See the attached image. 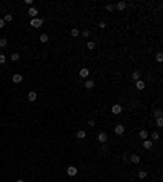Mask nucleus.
<instances>
[{
  "label": "nucleus",
  "mask_w": 163,
  "mask_h": 182,
  "mask_svg": "<svg viewBox=\"0 0 163 182\" xmlns=\"http://www.w3.org/2000/svg\"><path fill=\"white\" fill-rule=\"evenodd\" d=\"M111 112L116 114V116H117V114H121V112H122V106H121V104H113V107H111Z\"/></svg>",
  "instance_id": "nucleus-1"
},
{
  "label": "nucleus",
  "mask_w": 163,
  "mask_h": 182,
  "mask_svg": "<svg viewBox=\"0 0 163 182\" xmlns=\"http://www.w3.org/2000/svg\"><path fill=\"white\" fill-rule=\"evenodd\" d=\"M41 24H43V20L41 18H33L31 20V26L33 28H41Z\"/></svg>",
  "instance_id": "nucleus-2"
},
{
  "label": "nucleus",
  "mask_w": 163,
  "mask_h": 182,
  "mask_svg": "<svg viewBox=\"0 0 163 182\" xmlns=\"http://www.w3.org/2000/svg\"><path fill=\"white\" fill-rule=\"evenodd\" d=\"M124 125H121V124H117L116 127H114V133H116V135H122V133H124Z\"/></svg>",
  "instance_id": "nucleus-3"
},
{
  "label": "nucleus",
  "mask_w": 163,
  "mask_h": 182,
  "mask_svg": "<svg viewBox=\"0 0 163 182\" xmlns=\"http://www.w3.org/2000/svg\"><path fill=\"white\" fill-rule=\"evenodd\" d=\"M98 142H100V143H106V142H108V135H106L105 132H100L98 133Z\"/></svg>",
  "instance_id": "nucleus-4"
},
{
  "label": "nucleus",
  "mask_w": 163,
  "mask_h": 182,
  "mask_svg": "<svg viewBox=\"0 0 163 182\" xmlns=\"http://www.w3.org/2000/svg\"><path fill=\"white\" fill-rule=\"evenodd\" d=\"M28 15L31 16V18H38V8L29 7V10H28Z\"/></svg>",
  "instance_id": "nucleus-5"
},
{
  "label": "nucleus",
  "mask_w": 163,
  "mask_h": 182,
  "mask_svg": "<svg viewBox=\"0 0 163 182\" xmlns=\"http://www.w3.org/2000/svg\"><path fill=\"white\" fill-rule=\"evenodd\" d=\"M77 172H78V169L75 166H69V167H67V174H69V176H77Z\"/></svg>",
  "instance_id": "nucleus-6"
},
{
  "label": "nucleus",
  "mask_w": 163,
  "mask_h": 182,
  "mask_svg": "<svg viewBox=\"0 0 163 182\" xmlns=\"http://www.w3.org/2000/svg\"><path fill=\"white\" fill-rule=\"evenodd\" d=\"M12 80H13V83H21V81H23V77H21L20 73H15L12 77Z\"/></svg>",
  "instance_id": "nucleus-7"
},
{
  "label": "nucleus",
  "mask_w": 163,
  "mask_h": 182,
  "mask_svg": "<svg viewBox=\"0 0 163 182\" xmlns=\"http://www.w3.org/2000/svg\"><path fill=\"white\" fill-rule=\"evenodd\" d=\"M152 146H153V142H152V140H144V148H145V150H150V148Z\"/></svg>",
  "instance_id": "nucleus-8"
},
{
  "label": "nucleus",
  "mask_w": 163,
  "mask_h": 182,
  "mask_svg": "<svg viewBox=\"0 0 163 182\" xmlns=\"http://www.w3.org/2000/svg\"><path fill=\"white\" fill-rule=\"evenodd\" d=\"M85 88L86 89H93L95 88V81H93V80H86V81H85Z\"/></svg>",
  "instance_id": "nucleus-9"
},
{
  "label": "nucleus",
  "mask_w": 163,
  "mask_h": 182,
  "mask_svg": "<svg viewBox=\"0 0 163 182\" xmlns=\"http://www.w3.org/2000/svg\"><path fill=\"white\" fill-rule=\"evenodd\" d=\"M88 75H90V70L86 68V67H85V68H82V70H80V77H82V78H86Z\"/></svg>",
  "instance_id": "nucleus-10"
},
{
  "label": "nucleus",
  "mask_w": 163,
  "mask_h": 182,
  "mask_svg": "<svg viewBox=\"0 0 163 182\" xmlns=\"http://www.w3.org/2000/svg\"><path fill=\"white\" fill-rule=\"evenodd\" d=\"M75 137H77V138H85V137H86V132H85V130H77V133H75Z\"/></svg>",
  "instance_id": "nucleus-11"
},
{
  "label": "nucleus",
  "mask_w": 163,
  "mask_h": 182,
  "mask_svg": "<svg viewBox=\"0 0 163 182\" xmlns=\"http://www.w3.org/2000/svg\"><path fill=\"white\" fill-rule=\"evenodd\" d=\"M36 98H38V94H36V91H29V93H28V99L31 101H36Z\"/></svg>",
  "instance_id": "nucleus-12"
},
{
  "label": "nucleus",
  "mask_w": 163,
  "mask_h": 182,
  "mask_svg": "<svg viewBox=\"0 0 163 182\" xmlns=\"http://www.w3.org/2000/svg\"><path fill=\"white\" fill-rule=\"evenodd\" d=\"M139 135H140V138H142V140H147L148 138V132H147V130H140Z\"/></svg>",
  "instance_id": "nucleus-13"
},
{
  "label": "nucleus",
  "mask_w": 163,
  "mask_h": 182,
  "mask_svg": "<svg viewBox=\"0 0 163 182\" xmlns=\"http://www.w3.org/2000/svg\"><path fill=\"white\" fill-rule=\"evenodd\" d=\"M131 161H132V163H136V164H139V163H140V156H137V155H131Z\"/></svg>",
  "instance_id": "nucleus-14"
},
{
  "label": "nucleus",
  "mask_w": 163,
  "mask_h": 182,
  "mask_svg": "<svg viewBox=\"0 0 163 182\" xmlns=\"http://www.w3.org/2000/svg\"><path fill=\"white\" fill-rule=\"evenodd\" d=\"M86 47H88V50H93L95 47H96V42H95V41H88V42H86Z\"/></svg>",
  "instance_id": "nucleus-15"
},
{
  "label": "nucleus",
  "mask_w": 163,
  "mask_h": 182,
  "mask_svg": "<svg viewBox=\"0 0 163 182\" xmlns=\"http://www.w3.org/2000/svg\"><path fill=\"white\" fill-rule=\"evenodd\" d=\"M136 86H137V89H140V91H142V89L145 88V83L142 81V80H139V81H136Z\"/></svg>",
  "instance_id": "nucleus-16"
},
{
  "label": "nucleus",
  "mask_w": 163,
  "mask_h": 182,
  "mask_svg": "<svg viewBox=\"0 0 163 182\" xmlns=\"http://www.w3.org/2000/svg\"><path fill=\"white\" fill-rule=\"evenodd\" d=\"M132 80H134V81H139V80H140V72L136 70V72L132 73Z\"/></svg>",
  "instance_id": "nucleus-17"
},
{
  "label": "nucleus",
  "mask_w": 163,
  "mask_h": 182,
  "mask_svg": "<svg viewBox=\"0 0 163 182\" xmlns=\"http://www.w3.org/2000/svg\"><path fill=\"white\" fill-rule=\"evenodd\" d=\"M126 7H127V3H126V2H119V3L116 5V8H117V10H124Z\"/></svg>",
  "instance_id": "nucleus-18"
},
{
  "label": "nucleus",
  "mask_w": 163,
  "mask_h": 182,
  "mask_svg": "<svg viewBox=\"0 0 163 182\" xmlns=\"http://www.w3.org/2000/svg\"><path fill=\"white\" fill-rule=\"evenodd\" d=\"M153 116L157 117V119H160V117L163 116V112H162V109H155V111H153Z\"/></svg>",
  "instance_id": "nucleus-19"
},
{
  "label": "nucleus",
  "mask_w": 163,
  "mask_h": 182,
  "mask_svg": "<svg viewBox=\"0 0 163 182\" xmlns=\"http://www.w3.org/2000/svg\"><path fill=\"white\" fill-rule=\"evenodd\" d=\"M10 59H12L13 62H18V60H20V54H16V52H13V54L10 55Z\"/></svg>",
  "instance_id": "nucleus-20"
},
{
  "label": "nucleus",
  "mask_w": 163,
  "mask_h": 182,
  "mask_svg": "<svg viewBox=\"0 0 163 182\" xmlns=\"http://www.w3.org/2000/svg\"><path fill=\"white\" fill-rule=\"evenodd\" d=\"M39 41H41V42H47V41H49V36H47V34H41V36H39Z\"/></svg>",
  "instance_id": "nucleus-21"
},
{
  "label": "nucleus",
  "mask_w": 163,
  "mask_h": 182,
  "mask_svg": "<svg viewBox=\"0 0 163 182\" xmlns=\"http://www.w3.org/2000/svg\"><path fill=\"white\" fill-rule=\"evenodd\" d=\"M150 137H152V142H153V140H158V138H160V135H158V132H157V130H155V132H152V133H150Z\"/></svg>",
  "instance_id": "nucleus-22"
},
{
  "label": "nucleus",
  "mask_w": 163,
  "mask_h": 182,
  "mask_svg": "<svg viewBox=\"0 0 163 182\" xmlns=\"http://www.w3.org/2000/svg\"><path fill=\"white\" fill-rule=\"evenodd\" d=\"M145 177H147V171H144V169L139 171V179H145Z\"/></svg>",
  "instance_id": "nucleus-23"
},
{
  "label": "nucleus",
  "mask_w": 163,
  "mask_h": 182,
  "mask_svg": "<svg viewBox=\"0 0 163 182\" xmlns=\"http://www.w3.org/2000/svg\"><path fill=\"white\" fill-rule=\"evenodd\" d=\"M7 44H8V41L5 38H0V47H7Z\"/></svg>",
  "instance_id": "nucleus-24"
},
{
  "label": "nucleus",
  "mask_w": 163,
  "mask_h": 182,
  "mask_svg": "<svg viewBox=\"0 0 163 182\" xmlns=\"http://www.w3.org/2000/svg\"><path fill=\"white\" fill-rule=\"evenodd\" d=\"M12 20H13V15H12V13H7V15H5V18H3V21L7 23V21H12Z\"/></svg>",
  "instance_id": "nucleus-25"
},
{
  "label": "nucleus",
  "mask_w": 163,
  "mask_h": 182,
  "mask_svg": "<svg viewBox=\"0 0 163 182\" xmlns=\"http://www.w3.org/2000/svg\"><path fill=\"white\" fill-rule=\"evenodd\" d=\"M157 127H158V128H162V127H163V117L157 119Z\"/></svg>",
  "instance_id": "nucleus-26"
},
{
  "label": "nucleus",
  "mask_w": 163,
  "mask_h": 182,
  "mask_svg": "<svg viewBox=\"0 0 163 182\" xmlns=\"http://www.w3.org/2000/svg\"><path fill=\"white\" fill-rule=\"evenodd\" d=\"M70 34L74 36V38H77V36L80 34V33H78V29H77V28H74V29H72V31H70Z\"/></svg>",
  "instance_id": "nucleus-27"
},
{
  "label": "nucleus",
  "mask_w": 163,
  "mask_h": 182,
  "mask_svg": "<svg viewBox=\"0 0 163 182\" xmlns=\"http://www.w3.org/2000/svg\"><path fill=\"white\" fill-rule=\"evenodd\" d=\"M157 62H163V54H162V52L157 54Z\"/></svg>",
  "instance_id": "nucleus-28"
},
{
  "label": "nucleus",
  "mask_w": 163,
  "mask_h": 182,
  "mask_svg": "<svg viewBox=\"0 0 163 182\" xmlns=\"http://www.w3.org/2000/svg\"><path fill=\"white\" fill-rule=\"evenodd\" d=\"M106 10H108V12H114V5L108 3V5H106Z\"/></svg>",
  "instance_id": "nucleus-29"
},
{
  "label": "nucleus",
  "mask_w": 163,
  "mask_h": 182,
  "mask_svg": "<svg viewBox=\"0 0 163 182\" xmlns=\"http://www.w3.org/2000/svg\"><path fill=\"white\" fill-rule=\"evenodd\" d=\"M82 36H83V38H88V36H90V29H85V31L82 33Z\"/></svg>",
  "instance_id": "nucleus-30"
},
{
  "label": "nucleus",
  "mask_w": 163,
  "mask_h": 182,
  "mask_svg": "<svg viewBox=\"0 0 163 182\" xmlns=\"http://www.w3.org/2000/svg\"><path fill=\"white\" fill-rule=\"evenodd\" d=\"M5 60H7V57L3 54H0V63H5Z\"/></svg>",
  "instance_id": "nucleus-31"
},
{
  "label": "nucleus",
  "mask_w": 163,
  "mask_h": 182,
  "mask_svg": "<svg viewBox=\"0 0 163 182\" xmlns=\"http://www.w3.org/2000/svg\"><path fill=\"white\" fill-rule=\"evenodd\" d=\"M98 26H100V29H105V28H106V23H105V21H101Z\"/></svg>",
  "instance_id": "nucleus-32"
},
{
  "label": "nucleus",
  "mask_w": 163,
  "mask_h": 182,
  "mask_svg": "<svg viewBox=\"0 0 163 182\" xmlns=\"http://www.w3.org/2000/svg\"><path fill=\"white\" fill-rule=\"evenodd\" d=\"M88 125H90V127H93V125H95V120L90 119V120H88Z\"/></svg>",
  "instance_id": "nucleus-33"
},
{
  "label": "nucleus",
  "mask_w": 163,
  "mask_h": 182,
  "mask_svg": "<svg viewBox=\"0 0 163 182\" xmlns=\"http://www.w3.org/2000/svg\"><path fill=\"white\" fill-rule=\"evenodd\" d=\"M5 26V21H3V20H2V18H0V29H2V28H3Z\"/></svg>",
  "instance_id": "nucleus-34"
},
{
  "label": "nucleus",
  "mask_w": 163,
  "mask_h": 182,
  "mask_svg": "<svg viewBox=\"0 0 163 182\" xmlns=\"http://www.w3.org/2000/svg\"><path fill=\"white\" fill-rule=\"evenodd\" d=\"M16 182H25V181H23V179H18V181H16Z\"/></svg>",
  "instance_id": "nucleus-35"
}]
</instances>
